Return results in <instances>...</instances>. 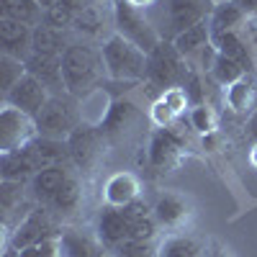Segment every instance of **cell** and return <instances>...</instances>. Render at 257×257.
Here are the masks:
<instances>
[{
	"mask_svg": "<svg viewBox=\"0 0 257 257\" xmlns=\"http://www.w3.org/2000/svg\"><path fill=\"white\" fill-rule=\"evenodd\" d=\"M62 75L67 95L72 98H82L90 90L100 88V80L105 77L100 49L95 52L85 41H70V47L62 54Z\"/></svg>",
	"mask_w": 257,
	"mask_h": 257,
	"instance_id": "1",
	"label": "cell"
},
{
	"mask_svg": "<svg viewBox=\"0 0 257 257\" xmlns=\"http://www.w3.org/2000/svg\"><path fill=\"white\" fill-rule=\"evenodd\" d=\"M100 59L105 77L123 85H139L147 80V67H149V54L142 52L137 44L126 41L118 34H111L100 44Z\"/></svg>",
	"mask_w": 257,
	"mask_h": 257,
	"instance_id": "2",
	"label": "cell"
},
{
	"mask_svg": "<svg viewBox=\"0 0 257 257\" xmlns=\"http://www.w3.org/2000/svg\"><path fill=\"white\" fill-rule=\"evenodd\" d=\"M113 34L137 44L147 54H152L160 47V41H165L152 13L132 6L128 0H113Z\"/></svg>",
	"mask_w": 257,
	"mask_h": 257,
	"instance_id": "3",
	"label": "cell"
},
{
	"mask_svg": "<svg viewBox=\"0 0 257 257\" xmlns=\"http://www.w3.org/2000/svg\"><path fill=\"white\" fill-rule=\"evenodd\" d=\"M152 13L155 24L160 29V36L165 41H173L185 29L211 18L213 0H160Z\"/></svg>",
	"mask_w": 257,
	"mask_h": 257,
	"instance_id": "4",
	"label": "cell"
},
{
	"mask_svg": "<svg viewBox=\"0 0 257 257\" xmlns=\"http://www.w3.org/2000/svg\"><path fill=\"white\" fill-rule=\"evenodd\" d=\"M185 80H188V62L173 47V41H160V47L149 54L144 85L147 88H155L162 95L167 88L185 85Z\"/></svg>",
	"mask_w": 257,
	"mask_h": 257,
	"instance_id": "5",
	"label": "cell"
},
{
	"mask_svg": "<svg viewBox=\"0 0 257 257\" xmlns=\"http://www.w3.org/2000/svg\"><path fill=\"white\" fill-rule=\"evenodd\" d=\"M62 229L64 226H62V219L57 216V213L44 203H36L26 216L13 226L8 244L16 247V249H24V247L47 242V239H57L62 234Z\"/></svg>",
	"mask_w": 257,
	"mask_h": 257,
	"instance_id": "6",
	"label": "cell"
},
{
	"mask_svg": "<svg viewBox=\"0 0 257 257\" xmlns=\"http://www.w3.org/2000/svg\"><path fill=\"white\" fill-rule=\"evenodd\" d=\"M80 123H82V116H80V108L72 103V95H52L49 103L36 116L39 137H49V139L67 142Z\"/></svg>",
	"mask_w": 257,
	"mask_h": 257,
	"instance_id": "7",
	"label": "cell"
},
{
	"mask_svg": "<svg viewBox=\"0 0 257 257\" xmlns=\"http://www.w3.org/2000/svg\"><path fill=\"white\" fill-rule=\"evenodd\" d=\"M39 137L36 118L3 103L0 105V155L16 152V149L29 147Z\"/></svg>",
	"mask_w": 257,
	"mask_h": 257,
	"instance_id": "8",
	"label": "cell"
},
{
	"mask_svg": "<svg viewBox=\"0 0 257 257\" xmlns=\"http://www.w3.org/2000/svg\"><path fill=\"white\" fill-rule=\"evenodd\" d=\"M103 142H105L103 128L82 121L70 134V139H67V144H70V160L80 170H90L100 160V155H103Z\"/></svg>",
	"mask_w": 257,
	"mask_h": 257,
	"instance_id": "9",
	"label": "cell"
},
{
	"mask_svg": "<svg viewBox=\"0 0 257 257\" xmlns=\"http://www.w3.org/2000/svg\"><path fill=\"white\" fill-rule=\"evenodd\" d=\"M49 98H52V93L44 88V82H39L31 72H26L3 95V103H8V105H13V108H18V111H24V113L36 118L41 113V108L49 103Z\"/></svg>",
	"mask_w": 257,
	"mask_h": 257,
	"instance_id": "10",
	"label": "cell"
},
{
	"mask_svg": "<svg viewBox=\"0 0 257 257\" xmlns=\"http://www.w3.org/2000/svg\"><path fill=\"white\" fill-rule=\"evenodd\" d=\"M59 252L62 257H103L108 254L95 229L85 226H64L59 234Z\"/></svg>",
	"mask_w": 257,
	"mask_h": 257,
	"instance_id": "11",
	"label": "cell"
},
{
	"mask_svg": "<svg viewBox=\"0 0 257 257\" xmlns=\"http://www.w3.org/2000/svg\"><path fill=\"white\" fill-rule=\"evenodd\" d=\"M95 231H98L100 242L108 247V252H116L121 244L132 239V224L123 216V211L116 206H105V203L95 219Z\"/></svg>",
	"mask_w": 257,
	"mask_h": 257,
	"instance_id": "12",
	"label": "cell"
},
{
	"mask_svg": "<svg viewBox=\"0 0 257 257\" xmlns=\"http://www.w3.org/2000/svg\"><path fill=\"white\" fill-rule=\"evenodd\" d=\"M173 47L180 52V57L188 62V67H193L208 49H213V31L208 21H201V24L185 29L183 34H178L173 39Z\"/></svg>",
	"mask_w": 257,
	"mask_h": 257,
	"instance_id": "13",
	"label": "cell"
},
{
	"mask_svg": "<svg viewBox=\"0 0 257 257\" xmlns=\"http://www.w3.org/2000/svg\"><path fill=\"white\" fill-rule=\"evenodd\" d=\"M31 36H34V26L0 16V52L3 54L26 62L31 57Z\"/></svg>",
	"mask_w": 257,
	"mask_h": 257,
	"instance_id": "14",
	"label": "cell"
},
{
	"mask_svg": "<svg viewBox=\"0 0 257 257\" xmlns=\"http://www.w3.org/2000/svg\"><path fill=\"white\" fill-rule=\"evenodd\" d=\"M178 123L175 126H170V128H157V132L152 134V139H149V149H147V157H149V165L152 167H170L175 162V157L180 155V149H183V137L180 132H175Z\"/></svg>",
	"mask_w": 257,
	"mask_h": 257,
	"instance_id": "15",
	"label": "cell"
},
{
	"mask_svg": "<svg viewBox=\"0 0 257 257\" xmlns=\"http://www.w3.org/2000/svg\"><path fill=\"white\" fill-rule=\"evenodd\" d=\"M152 213L160 226L165 229H178L188 221L190 216V203L185 196H180V193L175 190H165L157 196V201L152 203Z\"/></svg>",
	"mask_w": 257,
	"mask_h": 257,
	"instance_id": "16",
	"label": "cell"
},
{
	"mask_svg": "<svg viewBox=\"0 0 257 257\" xmlns=\"http://www.w3.org/2000/svg\"><path fill=\"white\" fill-rule=\"evenodd\" d=\"M26 70L44 82V88L52 95H67L64 88V75H62V57H52V54H31L26 59Z\"/></svg>",
	"mask_w": 257,
	"mask_h": 257,
	"instance_id": "17",
	"label": "cell"
},
{
	"mask_svg": "<svg viewBox=\"0 0 257 257\" xmlns=\"http://www.w3.org/2000/svg\"><path fill=\"white\" fill-rule=\"evenodd\" d=\"M72 173L67 170V165H54V167H44L29 180V193L34 203H44L49 206V201L57 196V190L67 183Z\"/></svg>",
	"mask_w": 257,
	"mask_h": 257,
	"instance_id": "18",
	"label": "cell"
},
{
	"mask_svg": "<svg viewBox=\"0 0 257 257\" xmlns=\"http://www.w3.org/2000/svg\"><path fill=\"white\" fill-rule=\"evenodd\" d=\"M213 47L221 57L229 59H237L242 67L252 75L257 72V62H254V52L249 47V41L242 31H221V34H213Z\"/></svg>",
	"mask_w": 257,
	"mask_h": 257,
	"instance_id": "19",
	"label": "cell"
},
{
	"mask_svg": "<svg viewBox=\"0 0 257 257\" xmlns=\"http://www.w3.org/2000/svg\"><path fill=\"white\" fill-rule=\"evenodd\" d=\"M139 190H142L139 178L134 173H128V170H121V173H113L103 183V203L123 208L139 198Z\"/></svg>",
	"mask_w": 257,
	"mask_h": 257,
	"instance_id": "20",
	"label": "cell"
},
{
	"mask_svg": "<svg viewBox=\"0 0 257 257\" xmlns=\"http://www.w3.org/2000/svg\"><path fill=\"white\" fill-rule=\"evenodd\" d=\"M39 173V165L34 162L29 147L16 149V152L0 155V180L11 183H29Z\"/></svg>",
	"mask_w": 257,
	"mask_h": 257,
	"instance_id": "21",
	"label": "cell"
},
{
	"mask_svg": "<svg viewBox=\"0 0 257 257\" xmlns=\"http://www.w3.org/2000/svg\"><path fill=\"white\" fill-rule=\"evenodd\" d=\"M29 183H11V180H0V211H3L6 221H11V216H16L18 221L36 206L34 201L29 203L26 196L31 193L26 190Z\"/></svg>",
	"mask_w": 257,
	"mask_h": 257,
	"instance_id": "22",
	"label": "cell"
},
{
	"mask_svg": "<svg viewBox=\"0 0 257 257\" xmlns=\"http://www.w3.org/2000/svg\"><path fill=\"white\" fill-rule=\"evenodd\" d=\"M29 152H31L34 162L39 165V170H44V167H54V165H67V160H70V144L64 139L36 137L29 144Z\"/></svg>",
	"mask_w": 257,
	"mask_h": 257,
	"instance_id": "23",
	"label": "cell"
},
{
	"mask_svg": "<svg viewBox=\"0 0 257 257\" xmlns=\"http://www.w3.org/2000/svg\"><path fill=\"white\" fill-rule=\"evenodd\" d=\"M249 16L244 13V8L237 0H226V3H216L211 11V31L221 34V31H242V26H247Z\"/></svg>",
	"mask_w": 257,
	"mask_h": 257,
	"instance_id": "24",
	"label": "cell"
},
{
	"mask_svg": "<svg viewBox=\"0 0 257 257\" xmlns=\"http://www.w3.org/2000/svg\"><path fill=\"white\" fill-rule=\"evenodd\" d=\"M139 118H142V113L137 108V103H132V100H113L111 111H108V118L103 121L100 128H103V134L108 139H116V134L128 132L132 126H137Z\"/></svg>",
	"mask_w": 257,
	"mask_h": 257,
	"instance_id": "25",
	"label": "cell"
},
{
	"mask_svg": "<svg viewBox=\"0 0 257 257\" xmlns=\"http://www.w3.org/2000/svg\"><path fill=\"white\" fill-rule=\"evenodd\" d=\"M224 100H226V105H229L234 113L249 116L257 108V82H254V77L247 75L239 82H234L231 88H226Z\"/></svg>",
	"mask_w": 257,
	"mask_h": 257,
	"instance_id": "26",
	"label": "cell"
},
{
	"mask_svg": "<svg viewBox=\"0 0 257 257\" xmlns=\"http://www.w3.org/2000/svg\"><path fill=\"white\" fill-rule=\"evenodd\" d=\"M70 47L64 31L49 26L41 21L39 26H34V36H31V54H52V57H62L64 49Z\"/></svg>",
	"mask_w": 257,
	"mask_h": 257,
	"instance_id": "27",
	"label": "cell"
},
{
	"mask_svg": "<svg viewBox=\"0 0 257 257\" xmlns=\"http://www.w3.org/2000/svg\"><path fill=\"white\" fill-rule=\"evenodd\" d=\"M82 183L75 178V175H70L67 178V183H64L59 190H57V196L49 201V208L57 213L59 219H67V216H72V213L82 206Z\"/></svg>",
	"mask_w": 257,
	"mask_h": 257,
	"instance_id": "28",
	"label": "cell"
},
{
	"mask_svg": "<svg viewBox=\"0 0 257 257\" xmlns=\"http://www.w3.org/2000/svg\"><path fill=\"white\" fill-rule=\"evenodd\" d=\"M0 16L29 26H39L44 21V8L36 0H0Z\"/></svg>",
	"mask_w": 257,
	"mask_h": 257,
	"instance_id": "29",
	"label": "cell"
},
{
	"mask_svg": "<svg viewBox=\"0 0 257 257\" xmlns=\"http://www.w3.org/2000/svg\"><path fill=\"white\" fill-rule=\"evenodd\" d=\"M211 80L216 82V85H221V88L226 90V88H231L234 82H239L242 77H247L249 72L242 67V64L237 62V59H229V57H221V54H216V62H213V67H211Z\"/></svg>",
	"mask_w": 257,
	"mask_h": 257,
	"instance_id": "30",
	"label": "cell"
},
{
	"mask_svg": "<svg viewBox=\"0 0 257 257\" xmlns=\"http://www.w3.org/2000/svg\"><path fill=\"white\" fill-rule=\"evenodd\" d=\"M26 72H29V70H26V62H24V59L0 52V93H3V95H6Z\"/></svg>",
	"mask_w": 257,
	"mask_h": 257,
	"instance_id": "31",
	"label": "cell"
},
{
	"mask_svg": "<svg viewBox=\"0 0 257 257\" xmlns=\"http://www.w3.org/2000/svg\"><path fill=\"white\" fill-rule=\"evenodd\" d=\"M188 123H190L193 132H198V134L206 137V134H213V132H216L219 118H216V113H213L211 105L196 103V105H190V111H188Z\"/></svg>",
	"mask_w": 257,
	"mask_h": 257,
	"instance_id": "32",
	"label": "cell"
},
{
	"mask_svg": "<svg viewBox=\"0 0 257 257\" xmlns=\"http://www.w3.org/2000/svg\"><path fill=\"white\" fill-rule=\"evenodd\" d=\"M160 254L162 257H201V244L193 239V237L178 234V237H170L160 247Z\"/></svg>",
	"mask_w": 257,
	"mask_h": 257,
	"instance_id": "33",
	"label": "cell"
},
{
	"mask_svg": "<svg viewBox=\"0 0 257 257\" xmlns=\"http://www.w3.org/2000/svg\"><path fill=\"white\" fill-rule=\"evenodd\" d=\"M75 11L70 8V6H64L62 0H57L54 6H49L47 11H44V24H49V26H54V29H59V31H67V29H72V24H75Z\"/></svg>",
	"mask_w": 257,
	"mask_h": 257,
	"instance_id": "34",
	"label": "cell"
},
{
	"mask_svg": "<svg viewBox=\"0 0 257 257\" xmlns=\"http://www.w3.org/2000/svg\"><path fill=\"white\" fill-rule=\"evenodd\" d=\"M100 26H103V16H100V11H98L95 6H88V8L77 11L75 24H72L75 31L88 34V36H95V34L100 31Z\"/></svg>",
	"mask_w": 257,
	"mask_h": 257,
	"instance_id": "35",
	"label": "cell"
},
{
	"mask_svg": "<svg viewBox=\"0 0 257 257\" xmlns=\"http://www.w3.org/2000/svg\"><path fill=\"white\" fill-rule=\"evenodd\" d=\"M160 100L167 105V108H173V113L180 118L183 113H188L190 111V95H188V90H185V85H175V88H167L162 95H160Z\"/></svg>",
	"mask_w": 257,
	"mask_h": 257,
	"instance_id": "36",
	"label": "cell"
},
{
	"mask_svg": "<svg viewBox=\"0 0 257 257\" xmlns=\"http://www.w3.org/2000/svg\"><path fill=\"white\" fill-rule=\"evenodd\" d=\"M149 123H152L155 128H170L178 123V116L173 113V108H167V105L157 98L152 100V105H149Z\"/></svg>",
	"mask_w": 257,
	"mask_h": 257,
	"instance_id": "37",
	"label": "cell"
},
{
	"mask_svg": "<svg viewBox=\"0 0 257 257\" xmlns=\"http://www.w3.org/2000/svg\"><path fill=\"white\" fill-rule=\"evenodd\" d=\"M113 254L116 257H160V249H157L155 242H134V239H128Z\"/></svg>",
	"mask_w": 257,
	"mask_h": 257,
	"instance_id": "38",
	"label": "cell"
},
{
	"mask_svg": "<svg viewBox=\"0 0 257 257\" xmlns=\"http://www.w3.org/2000/svg\"><path fill=\"white\" fill-rule=\"evenodd\" d=\"M18 257H62V252H59V237L18 249Z\"/></svg>",
	"mask_w": 257,
	"mask_h": 257,
	"instance_id": "39",
	"label": "cell"
},
{
	"mask_svg": "<svg viewBox=\"0 0 257 257\" xmlns=\"http://www.w3.org/2000/svg\"><path fill=\"white\" fill-rule=\"evenodd\" d=\"M157 229H160V224H157L155 216H149L144 221H137V224H132V239L134 242H155Z\"/></svg>",
	"mask_w": 257,
	"mask_h": 257,
	"instance_id": "40",
	"label": "cell"
},
{
	"mask_svg": "<svg viewBox=\"0 0 257 257\" xmlns=\"http://www.w3.org/2000/svg\"><path fill=\"white\" fill-rule=\"evenodd\" d=\"M121 211H123V216L128 219V224H137V221H144V219H149V216H155L152 206H149L147 201H142V198L132 201L128 206H123Z\"/></svg>",
	"mask_w": 257,
	"mask_h": 257,
	"instance_id": "41",
	"label": "cell"
},
{
	"mask_svg": "<svg viewBox=\"0 0 257 257\" xmlns=\"http://www.w3.org/2000/svg\"><path fill=\"white\" fill-rule=\"evenodd\" d=\"M247 41H249V47H252V52L257 54V16H249V21H247Z\"/></svg>",
	"mask_w": 257,
	"mask_h": 257,
	"instance_id": "42",
	"label": "cell"
},
{
	"mask_svg": "<svg viewBox=\"0 0 257 257\" xmlns=\"http://www.w3.org/2000/svg\"><path fill=\"white\" fill-rule=\"evenodd\" d=\"M247 134H249L252 142H257V108L247 116Z\"/></svg>",
	"mask_w": 257,
	"mask_h": 257,
	"instance_id": "43",
	"label": "cell"
},
{
	"mask_svg": "<svg viewBox=\"0 0 257 257\" xmlns=\"http://www.w3.org/2000/svg\"><path fill=\"white\" fill-rule=\"evenodd\" d=\"M237 3L244 8L247 16H257V0H237Z\"/></svg>",
	"mask_w": 257,
	"mask_h": 257,
	"instance_id": "44",
	"label": "cell"
},
{
	"mask_svg": "<svg viewBox=\"0 0 257 257\" xmlns=\"http://www.w3.org/2000/svg\"><path fill=\"white\" fill-rule=\"evenodd\" d=\"M132 6H137V8H142V11H152L160 0H128Z\"/></svg>",
	"mask_w": 257,
	"mask_h": 257,
	"instance_id": "45",
	"label": "cell"
},
{
	"mask_svg": "<svg viewBox=\"0 0 257 257\" xmlns=\"http://www.w3.org/2000/svg\"><path fill=\"white\" fill-rule=\"evenodd\" d=\"M62 3H64V6H70V8L77 13V11H82V8H88V6H90V0H62Z\"/></svg>",
	"mask_w": 257,
	"mask_h": 257,
	"instance_id": "46",
	"label": "cell"
},
{
	"mask_svg": "<svg viewBox=\"0 0 257 257\" xmlns=\"http://www.w3.org/2000/svg\"><path fill=\"white\" fill-rule=\"evenodd\" d=\"M249 165L257 170V142L252 144V149H249Z\"/></svg>",
	"mask_w": 257,
	"mask_h": 257,
	"instance_id": "47",
	"label": "cell"
},
{
	"mask_svg": "<svg viewBox=\"0 0 257 257\" xmlns=\"http://www.w3.org/2000/svg\"><path fill=\"white\" fill-rule=\"evenodd\" d=\"M3 257H18V249H16V247H11V244H6V252H3Z\"/></svg>",
	"mask_w": 257,
	"mask_h": 257,
	"instance_id": "48",
	"label": "cell"
},
{
	"mask_svg": "<svg viewBox=\"0 0 257 257\" xmlns=\"http://www.w3.org/2000/svg\"><path fill=\"white\" fill-rule=\"evenodd\" d=\"M36 3H39L41 8H44V11H47L49 6H54V3H57V0H36Z\"/></svg>",
	"mask_w": 257,
	"mask_h": 257,
	"instance_id": "49",
	"label": "cell"
},
{
	"mask_svg": "<svg viewBox=\"0 0 257 257\" xmlns=\"http://www.w3.org/2000/svg\"><path fill=\"white\" fill-rule=\"evenodd\" d=\"M216 3H226V0H213V6H216Z\"/></svg>",
	"mask_w": 257,
	"mask_h": 257,
	"instance_id": "50",
	"label": "cell"
},
{
	"mask_svg": "<svg viewBox=\"0 0 257 257\" xmlns=\"http://www.w3.org/2000/svg\"><path fill=\"white\" fill-rule=\"evenodd\" d=\"M103 257H116V254H113V252H108V254H103Z\"/></svg>",
	"mask_w": 257,
	"mask_h": 257,
	"instance_id": "51",
	"label": "cell"
},
{
	"mask_svg": "<svg viewBox=\"0 0 257 257\" xmlns=\"http://www.w3.org/2000/svg\"><path fill=\"white\" fill-rule=\"evenodd\" d=\"M160 257H162V254H160Z\"/></svg>",
	"mask_w": 257,
	"mask_h": 257,
	"instance_id": "52",
	"label": "cell"
}]
</instances>
